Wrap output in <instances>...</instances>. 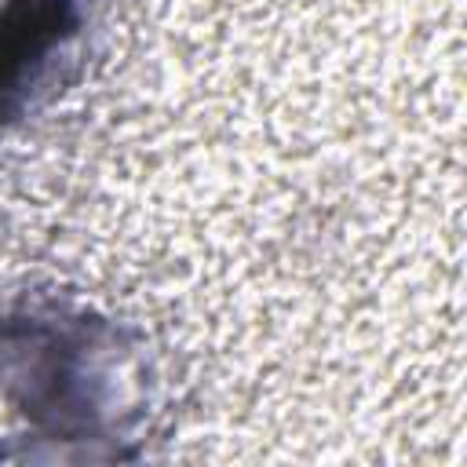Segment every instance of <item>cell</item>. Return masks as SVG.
<instances>
[{"instance_id":"1","label":"cell","mask_w":467,"mask_h":467,"mask_svg":"<svg viewBox=\"0 0 467 467\" xmlns=\"http://www.w3.org/2000/svg\"><path fill=\"white\" fill-rule=\"evenodd\" d=\"M77 29V0H0V124L47 88Z\"/></svg>"}]
</instances>
